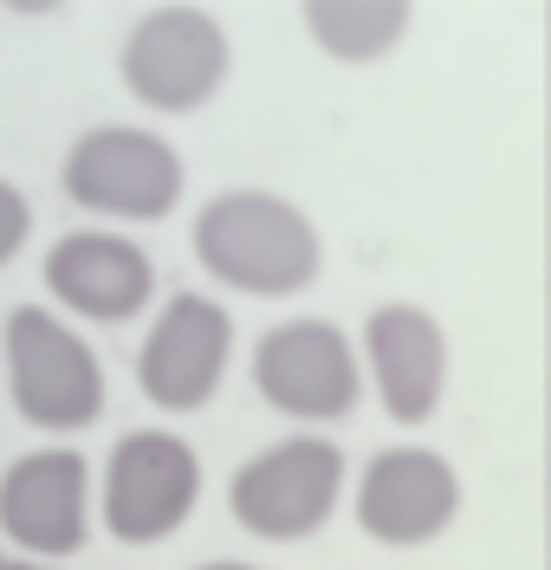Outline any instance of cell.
Returning a JSON list of instances; mask_svg holds the SVG:
<instances>
[{
	"label": "cell",
	"instance_id": "cell-1",
	"mask_svg": "<svg viewBox=\"0 0 551 570\" xmlns=\"http://www.w3.org/2000/svg\"><path fill=\"white\" fill-rule=\"evenodd\" d=\"M188 247H195L208 279L227 285V292H247V298H298L325 273L318 220L273 188L208 195L195 227H188Z\"/></svg>",
	"mask_w": 551,
	"mask_h": 570
},
{
	"label": "cell",
	"instance_id": "cell-10",
	"mask_svg": "<svg viewBox=\"0 0 551 570\" xmlns=\"http://www.w3.org/2000/svg\"><path fill=\"white\" fill-rule=\"evenodd\" d=\"M0 538L39 564L72 558L91 538V461L78 448H33L0 473Z\"/></svg>",
	"mask_w": 551,
	"mask_h": 570
},
{
	"label": "cell",
	"instance_id": "cell-17",
	"mask_svg": "<svg viewBox=\"0 0 551 570\" xmlns=\"http://www.w3.org/2000/svg\"><path fill=\"white\" fill-rule=\"evenodd\" d=\"M0 564H7V558H0Z\"/></svg>",
	"mask_w": 551,
	"mask_h": 570
},
{
	"label": "cell",
	"instance_id": "cell-2",
	"mask_svg": "<svg viewBox=\"0 0 551 570\" xmlns=\"http://www.w3.org/2000/svg\"><path fill=\"white\" fill-rule=\"evenodd\" d=\"M351 487L344 448L318 428H293L273 448H259L227 480V519L259 544H305L331 525L337 499Z\"/></svg>",
	"mask_w": 551,
	"mask_h": 570
},
{
	"label": "cell",
	"instance_id": "cell-11",
	"mask_svg": "<svg viewBox=\"0 0 551 570\" xmlns=\"http://www.w3.org/2000/svg\"><path fill=\"white\" fill-rule=\"evenodd\" d=\"M357 356H364V390L383 402V415L396 428H429L447 395V331H441L435 312L409 305V298H390L364 318V337H357Z\"/></svg>",
	"mask_w": 551,
	"mask_h": 570
},
{
	"label": "cell",
	"instance_id": "cell-3",
	"mask_svg": "<svg viewBox=\"0 0 551 570\" xmlns=\"http://www.w3.org/2000/svg\"><path fill=\"white\" fill-rule=\"evenodd\" d=\"M254 390L273 415L331 428L364 402V356L337 318H279L254 337Z\"/></svg>",
	"mask_w": 551,
	"mask_h": 570
},
{
	"label": "cell",
	"instance_id": "cell-9",
	"mask_svg": "<svg viewBox=\"0 0 551 570\" xmlns=\"http://www.w3.org/2000/svg\"><path fill=\"white\" fill-rule=\"evenodd\" d=\"M234 363V318L208 292H169L137 351V390L163 415H201Z\"/></svg>",
	"mask_w": 551,
	"mask_h": 570
},
{
	"label": "cell",
	"instance_id": "cell-15",
	"mask_svg": "<svg viewBox=\"0 0 551 570\" xmlns=\"http://www.w3.org/2000/svg\"><path fill=\"white\" fill-rule=\"evenodd\" d=\"M0 570H59V564H39V558H7Z\"/></svg>",
	"mask_w": 551,
	"mask_h": 570
},
{
	"label": "cell",
	"instance_id": "cell-7",
	"mask_svg": "<svg viewBox=\"0 0 551 570\" xmlns=\"http://www.w3.org/2000/svg\"><path fill=\"white\" fill-rule=\"evenodd\" d=\"M227 66H234V46L208 7H149L117 46L124 91L163 117L201 110L227 85Z\"/></svg>",
	"mask_w": 551,
	"mask_h": 570
},
{
	"label": "cell",
	"instance_id": "cell-5",
	"mask_svg": "<svg viewBox=\"0 0 551 570\" xmlns=\"http://www.w3.org/2000/svg\"><path fill=\"white\" fill-rule=\"evenodd\" d=\"M59 188L66 202H78L85 214H105V220H169L176 202L188 188V169L176 156V142L137 130V124H98L66 149L59 163Z\"/></svg>",
	"mask_w": 551,
	"mask_h": 570
},
{
	"label": "cell",
	"instance_id": "cell-8",
	"mask_svg": "<svg viewBox=\"0 0 551 570\" xmlns=\"http://www.w3.org/2000/svg\"><path fill=\"white\" fill-rule=\"evenodd\" d=\"M357 532L383 551H422L435 544L454 519H461V473L447 454L422 448V441H396V448H376L357 473Z\"/></svg>",
	"mask_w": 551,
	"mask_h": 570
},
{
	"label": "cell",
	"instance_id": "cell-16",
	"mask_svg": "<svg viewBox=\"0 0 551 570\" xmlns=\"http://www.w3.org/2000/svg\"><path fill=\"white\" fill-rule=\"evenodd\" d=\"M195 570H259V564H240V558H215V564H195Z\"/></svg>",
	"mask_w": 551,
	"mask_h": 570
},
{
	"label": "cell",
	"instance_id": "cell-12",
	"mask_svg": "<svg viewBox=\"0 0 551 570\" xmlns=\"http://www.w3.org/2000/svg\"><path fill=\"white\" fill-rule=\"evenodd\" d=\"M46 292L85 324H130L156 298V259L130 234L78 227L46 247Z\"/></svg>",
	"mask_w": 551,
	"mask_h": 570
},
{
	"label": "cell",
	"instance_id": "cell-13",
	"mask_svg": "<svg viewBox=\"0 0 551 570\" xmlns=\"http://www.w3.org/2000/svg\"><path fill=\"white\" fill-rule=\"evenodd\" d=\"M298 27L305 39L337 59V66H370L383 52H396L415 27V7L409 0H305L298 7Z\"/></svg>",
	"mask_w": 551,
	"mask_h": 570
},
{
	"label": "cell",
	"instance_id": "cell-6",
	"mask_svg": "<svg viewBox=\"0 0 551 570\" xmlns=\"http://www.w3.org/2000/svg\"><path fill=\"white\" fill-rule=\"evenodd\" d=\"M201 505V454L169 428H130L105 454L98 480V519L117 544L144 551L176 538Z\"/></svg>",
	"mask_w": 551,
	"mask_h": 570
},
{
	"label": "cell",
	"instance_id": "cell-4",
	"mask_svg": "<svg viewBox=\"0 0 551 570\" xmlns=\"http://www.w3.org/2000/svg\"><path fill=\"white\" fill-rule=\"evenodd\" d=\"M7 395L39 434H85L105 415V363L46 305L7 318Z\"/></svg>",
	"mask_w": 551,
	"mask_h": 570
},
{
	"label": "cell",
	"instance_id": "cell-14",
	"mask_svg": "<svg viewBox=\"0 0 551 570\" xmlns=\"http://www.w3.org/2000/svg\"><path fill=\"white\" fill-rule=\"evenodd\" d=\"M27 234H33V208H27V195H20L13 181H0V266L27 247Z\"/></svg>",
	"mask_w": 551,
	"mask_h": 570
}]
</instances>
